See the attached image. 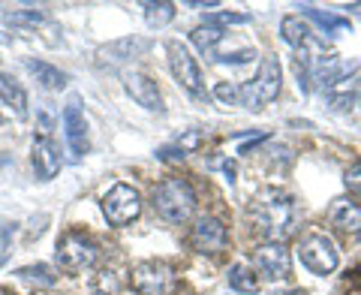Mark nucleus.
<instances>
[{"instance_id": "11", "label": "nucleus", "mask_w": 361, "mask_h": 295, "mask_svg": "<svg viewBox=\"0 0 361 295\" xmlns=\"http://www.w3.org/2000/svg\"><path fill=\"white\" fill-rule=\"evenodd\" d=\"M123 88H127V94L142 109H148V112H160L163 109V94H160V88H157V82L151 76L127 70V73H123Z\"/></svg>"}, {"instance_id": "21", "label": "nucleus", "mask_w": 361, "mask_h": 295, "mask_svg": "<svg viewBox=\"0 0 361 295\" xmlns=\"http://www.w3.org/2000/svg\"><path fill=\"white\" fill-rule=\"evenodd\" d=\"M226 33L229 30H220V28H208V25H199L193 33H190V42L196 45L199 52H205V54H214L217 52V45L226 40Z\"/></svg>"}, {"instance_id": "7", "label": "nucleus", "mask_w": 361, "mask_h": 295, "mask_svg": "<svg viewBox=\"0 0 361 295\" xmlns=\"http://www.w3.org/2000/svg\"><path fill=\"white\" fill-rule=\"evenodd\" d=\"M229 244V232L217 217H196L190 226V247L202 256H217L220 251H226Z\"/></svg>"}, {"instance_id": "28", "label": "nucleus", "mask_w": 361, "mask_h": 295, "mask_svg": "<svg viewBox=\"0 0 361 295\" xmlns=\"http://www.w3.org/2000/svg\"><path fill=\"white\" fill-rule=\"evenodd\" d=\"M343 184H346V190L349 193H355V196H361V160L358 163H353L343 172Z\"/></svg>"}, {"instance_id": "30", "label": "nucleus", "mask_w": 361, "mask_h": 295, "mask_svg": "<svg viewBox=\"0 0 361 295\" xmlns=\"http://www.w3.org/2000/svg\"><path fill=\"white\" fill-rule=\"evenodd\" d=\"M346 9H349V13H355V16H361V4H349Z\"/></svg>"}, {"instance_id": "4", "label": "nucleus", "mask_w": 361, "mask_h": 295, "mask_svg": "<svg viewBox=\"0 0 361 295\" xmlns=\"http://www.w3.org/2000/svg\"><path fill=\"white\" fill-rule=\"evenodd\" d=\"M99 208H103V217L109 220V226L121 229V226H130L142 214V193L130 184H115L109 187Z\"/></svg>"}, {"instance_id": "19", "label": "nucleus", "mask_w": 361, "mask_h": 295, "mask_svg": "<svg viewBox=\"0 0 361 295\" xmlns=\"http://www.w3.org/2000/svg\"><path fill=\"white\" fill-rule=\"evenodd\" d=\"M123 287V280H121V271L118 268H97L94 271V277H90V289H94L97 295H118Z\"/></svg>"}, {"instance_id": "5", "label": "nucleus", "mask_w": 361, "mask_h": 295, "mask_svg": "<svg viewBox=\"0 0 361 295\" xmlns=\"http://www.w3.org/2000/svg\"><path fill=\"white\" fill-rule=\"evenodd\" d=\"M54 256H58V265L63 271H85V268H94L99 251L87 235L66 232L58 238V251H54Z\"/></svg>"}, {"instance_id": "13", "label": "nucleus", "mask_w": 361, "mask_h": 295, "mask_svg": "<svg viewBox=\"0 0 361 295\" xmlns=\"http://www.w3.org/2000/svg\"><path fill=\"white\" fill-rule=\"evenodd\" d=\"M292 223H295V214L289 202H265L262 229L268 232V241H283L292 232Z\"/></svg>"}, {"instance_id": "2", "label": "nucleus", "mask_w": 361, "mask_h": 295, "mask_svg": "<svg viewBox=\"0 0 361 295\" xmlns=\"http://www.w3.org/2000/svg\"><path fill=\"white\" fill-rule=\"evenodd\" d=\"M280 88H283V70H280L277 54H268L259 64V73L253 82L241 85V106L244 109H262L271 100H277Z\"/></svg>"}, {"instance_id": "3", "label": "nucleus", "mask_w": 361, "mask_h": 295, "mask_svg": "<svg viewBox=\"0 0 361 295\" xmlns=\"http://www.w3.org/2000/svg\"><path fill=\"white\" fill-rule=\"evenodd\" d=\"M298 259H301V265L310 271V275L316 277H325V275H331V271L341 265V256H337V247L334 241L325 232H310V235H304L301 238V244H298Z\"/></svg>"}, {"instance_id": "10", "label": "nucleus", "mask_w": 361, "mask_h": 295, "mask_svg": "<svg viewBox=\"0 0 361 295\" xmlns=\"http://www.w3.org/2000/svg\"><path fill=\"white\" fill-rule=\"evenodd\" d=\"M30 163H33V172H37V178H39V181H51V178H58L61 166H63L61 148L54 145V139H49V136H39V139H33V148H30Z\"/></svg>"}, {"instance_id": "27", "label": "nucleus", "mask_w": 361, "mask_h": 295, "mask_svg": "<svg viewBox=\"0 0 361 295\" xmlns=\"http://www.w3.org/2000/svg\"><path fill=\"white\" fill-rule=\"evenodd\" d=\"M18 277H27V280H42V283H54V275L49 265H27V268H18L16 271Z\"/></svg>"}, {"instance_id": "20", "label": "nucleus", "mask_w": 361, "mask_h": 295, "mask_svg": "<svg viewBox=\"0 0 361 295\" xmlns=\"http://www.w3.org/2000/svg\"><path fill=\"white\" fill-rule=\"evenodd\" d=\"M27 70L37 76V82L45 88V90H61L66 85V76L61 70H54L51 64H45V61H27Z\"/></svg>"}, {"instance_id": "29", "label": "nucleus", "mask_w": 361, "mask_h": 295, "mask_svg": "<svg viewBox=\"0 0 361 295\" xmlns=\"http://www.w3.org/2000/svg\"><path fill=\"white\" fill-rule=\"evenodd\" d=\"M274 295H310L307 289H286V292H274Z\"/></svg>"}, {"instance_id": "23", "label": "nucleus", "mask_w": 361, "mask_h": 295, "mask_svg": "<svg viewBox=\"0 0 361 295\" xmlns=\"http://www.w3.org/2000/svg\"><path fill=\"white\" fill-rule=\"evenodd\" d=\"M175 18V4H169V0H151V4H145V21H148L151 28H166L169 21Z\"/></svg>"}, {"instance_id": "9", "label": "nucleus", "mask_w": 361, "mask_h": 295, "mask_svg": "<svg viewBox=\"0 0 361 295\" xmlns=\"http://www.w3.org/2000/svg\"><path fill=\"white\" fill-rule=\"evenodd\" d=\"M256 268L268 280H286L292 275V253L283 241H265L256 247Z\"/></svg>"}, {"instance_id": "22", "label": "nucleus", "mask_w": 361, "mask_h": 295, "mask_svg": "<svg viewBox=\"0 0 361 295\" xmlns=\"http://www.w3.org/2000/svg\"><path fill=\"white\" fill-rule=\"evenodd\" d=\"M301 13L313 18L316 25H319L325 33H331V37H341V33L349 30V21L341 18V16H331V13H319V9H313V6H301Z\"/></svg>"}, {"instance_id": "17", "label": "nucleus", "mask_w": 361, "mask_h": 295, "mask_svg": "<svg viewBox=\"0 0 361 295\" xmlns=\"http://www.w3.org/2000/svg\"><path fill=\"white\" fill-rule=\"evenodd\" d=\"M280 33H283V40L298 52L313 45V30H310L307 21H301V16H286L283 21H280Z\"/></svg>"}, {"instance_id": "26", "label": "nucleus", "mask_w": 361, "mask_h": 295, "mask_svg": "<svg viewBox=\"0 0 361 295\" xmlns=\"http://www.w3.org/2000/svg\"><path fill=\"white\" fill-rule=\"evenodd\" d=\"M247 16H241V13H208L205 16V25L208 28H220L223 30V25H247Z\"/></svg>"}, {"instance_id": "12", "label": "nucleus", "mask_w": 361, "mask_h": 295, "mask_svg": "<svg viewBox=\"0 0 361 295\" xmlns=\"http://www.w3.org/2000/svg\"><path fill=\"white\" fill-rule=\"evenodd\" d=\"M63 136H66V145H70L75 160L87 154V118H85V112L78 109V103H70L63 109Z\"/></svg>"}, {"instance_id": "15", "label": "nucleus", "mask_w": 361, "mask_h": 295, "mask_svg": "<svg viewBox=\"0 0 361 295\" xmlns=\"http://www.w3.org/2000/svg\"><path fill=\"white\" fill-rule=\"evenodd\" d=\"M329 220L341 235H358L361 232V205L353 199H334L329 208Z\"/></svg>"}, {"instance_id": "18", "label": "nucleus", "mask_w": 361, "mask_h": 295, "mask_svg": "<svg viewBox=\"0 0 361 295\" xmlns=\"http://www.w3.org/2000/svg\"><path fill=\"white\" fill-rule=\"evenodd\" d=\"M229 287L235 292H241V295H253L259 289V277H256V271L247 263H235L229 268Z\"/></svg>"}, {"instance_id": "6", "label": "nucleus", "mask_w": 361, "mask_h": 295, "mask_svg": "<svg viewBox=\"0 0 361 295\" xmlns=\"http://www.w3.org/2000/svg\"><path fill=\"white\" fill-rule=\"evenodd\" d=\"M130 283L139 295H172L178 287L175 271L166 263H157V259H148V263L135 265L133 275H130Z\"/></svg>"}, {"instance_id": "24", "label": "nucleus", "mask_w": 361, "mask_h": 295, "mask_svg": "<svg viewBox=\"0 0 361 295\" xmlns=\"http://www.w3.org/2000/svg\"><path fill=\"white\" fill-rule=\"evenodd\" d=\"M6 25L37 30L39 25H45V13H39V9H13V13H6Z\"/></svg>"}, {"instance_id": "8", "label": "nucleus", "mask_w": 361, "mask_h": 295, "mask_svg": "<svg viewBox=\"0 0 361 295\" xmlns=\"http://www.w3.org/2000/svg\"><path fill=\"white\" fill-rule=\"evenodd\" d=\"M169 70H172L175 82L180 88L190 90L193 97H202V70H199V64H196L193 54H190L187 45L169 42Z\"/></svg>"}, {"instance_id": "1", "label": "nucleus", "mask_w": 361, "mask_h": 295, "mask_svg": "<svg viewBox=\"0 0 361 295\" xmlns=\"http://www.w3.org/2000/svg\"><path fill=\"white\" fill-rule=\"evenodd\" d=\"M151 205L166 223H187L196 211V193L184 178H166L154 187Z\"/></svg>"}, {"instance_id": "25", "label": "nucleus", "mask_w": 361, "mask_h": 295, "mask_svg": "<svg viewBox=\"0 0 361 295\" xmlns=\"http://www.w3.org/2000/svg\"><path fill=\"white\" fill-rule=\"evenodd\" d=\"M214 97L226 106H241V85H232V82H220L214 88Z\"/></svg>"}, {"instance_id": "31", "label": "nucleus", "mask_w": 361, "mask_h": 295, "mask_svg": "<svg viewBox=\"0 0 361 295\" xmlns=\"http://www.w3.org/2000/svg\"><path fill=\"white\" fill-rule=\"evenodd\" d=\"M6 163H9V157H6V154H0V169H4Z\"/></svg>"}, {"instance_id": "14", "label": "nucleus", "mask_w": 361, "mask_h": 295, "mask_svg": "<svg viewBox=\"0 0 361 295\" xmlns=\"http://www.w3.org/2000/svg\"><path fill=\"white\" fill-rule=\"evenodd\" d=\"M322 94L325 100L331 103V109H353L355 106V100L361 97V76L353 73V76H341V78H334V82L329 88H322Z\"/></svg>"}, {"instance_id": "16", "label": "nucleus", "mask_w": 361, "mask_h": 295, "mask_svg": "<svg viewBox=\"0 0 361 295\" xmlns=\"http://www.w3.org/2000/svg\"><path fill=\"white\" fill-rule=\"evenodd\" d=\"M0 109L6 112V118H16V121L27 118V97H25V90H21V85H16L6 73H0Z\"/></svg>"}]
</instances>
